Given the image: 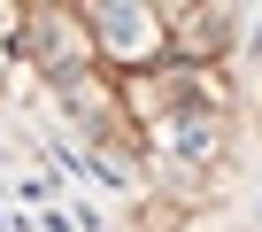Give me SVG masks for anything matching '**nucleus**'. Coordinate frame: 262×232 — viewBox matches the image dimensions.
Segmentation results:
<instances>
[{
  "instance_id": "1",
  "label": "nucleus",
  "mask_w": 262,
  "mask_h": 232,
  "mask_svg": "<svg viewBox=\"0 0 262 232\" xmlns=\"http://www.w3.org/2000/svg\"><path fill=\"white\" fill-rule=\"evenodd\" d=\"M100 24H108V47L116 54H147L155 47V16L147 8H100Z\"/></svg>"
},
{
  "instance_id": "2",
  "label": "nucleus",
  "mask_w": 262,
  "mask_h": 232,
  "mask_svg": "<svg viewBox=\"0 0 262 232\" xmlns=\"http://www.w3.org/2000/svg\"><path fill=\"white\" fill-rule=\"evenodd\" d=\"M208 140H216V132H208V124H170V147H178V155H201V147H208Z\"/></svg>"
}]
</instances>
